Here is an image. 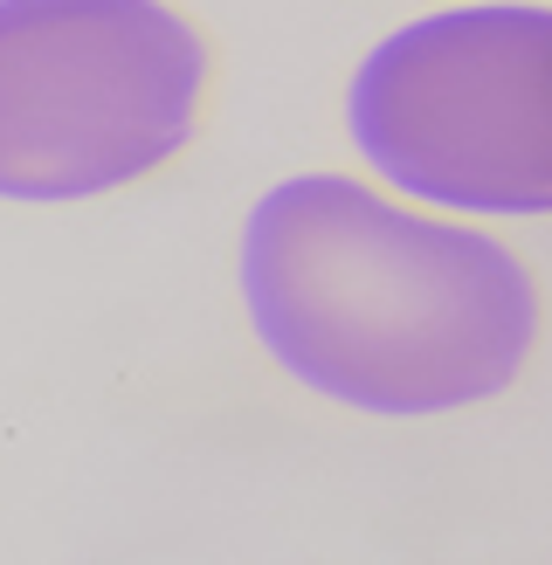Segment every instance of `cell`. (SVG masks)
<instances>
[{"label":"cell","mask_w":552,"mask_h":565,"mask_svg":"<svg viewBox=\"0 0 552 565\" xmlns=\"http://www.w3.org/2000/svg\"><path fill=\"white\" fill-rule=\"evenodd\" d=\"M346 146L380 186L469 221H552V0H456L352 63Z\"/></svg>","instance_id":"2"},{"label":"cell","mask_w":552,"mask_h":565,"mask_svg":"<svg viewBox=\"0 0 552 565\" xmlns=\"http://www.w3.org/2000/svg\"><path fill=\"white\" fill-rule=\"evenodd\" d=\"M214 42L173 0H0V201L146 186L201 138Z\"/></svg>","instance_id":"3"},{"label":"cell","mask_w":552,"mask_h":565,"mask_svg":"<svg viewBox=\"0 0 552 565\" xmlns=\"http://www.w3.org/2000/svg\"><path fill=\"white\" fill-rule=\"evenodd\" d=\"M235 297L276 373L367 420L484 407L545 331V290L505 235L352 173H290L248 201Z\"/></svg>","instance_id":"1"}]
</instances>
